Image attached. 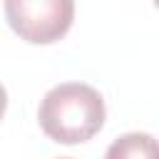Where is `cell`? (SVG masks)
I'll return each mask as SVG.
<instances>
[{"instance_id": "obj_4", "label": "cell", "mask_w": 159, "mask_h": 159, "mask_svg": "<svg viewBox=\"0 0 159 159\" xmlns=\"http://www.w3.org/2000/svg\"><path fill=\"white\" fill-rule=\"evenodd\" d=\"M5 107H7V92H5V87L0 84V119H2V114H5Z\"/></svg>"}, {"instance_id": "obj_2", "label": "cell", "mask_w": 159, "mask_h": 159, "mask_svg": "<svg viewBox=\"0 0 159 159\" xmlns=\"http://www.w3.org/2000/svg\"><path fill=\"white\" fill-rule=\"evenodd\" d=\"M7 25L32 45H50L67 35L75 20V0H2Z\"/></svg>"}, {"instance_id": "obj_1", "label": "cell", "mask_w": 159, "mask_h": 159, "mask_svg": "<svg viewBox=\"0 0 159 159\" xmlns=\"http://www.w3.org/2000/svg\"><path fill=\"white\" fill-rule=\"evenodd\" d=\"M104 99L84 82H60L45 92L37 122L42 132L60 144H82L104 124Z\"/></svg>"}, {"instance_id": "obj_3", "label": "cell", "mask_w": 159, "mask_h": 159, "mask_svg": "<svg viewBox=\"0 0 159 159\" xmlns=\"http://www.w3.org/2000/svg\"><path fill=\"white\" fill-rule=\"evenodd\" d=\"M104 159H157V139L147 132H127L109 144Z\"/></svg>"}, {"instance_id": "obj_5", "label": "cell", "mask_w": 159, "mask_h": 159, "mask_svg": "<svg viewBox=\"0 0 159 159\" xmlns=\"http://www.w3.org/2000/svg\"><path fill=\"white\" fill-rule=\"evenodd\" d=\"M57 159H70V157H57Z\"/></svg>"}]
</instances>
